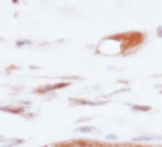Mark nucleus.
Returning a JSON list of instances; mask_svg holds the SVG:
<instances>
[{
  "label": "nucleus",
  "instance_id": "obj_1",
  "mask_svg": "<svg viewBox=\"0 0 162 147\" xmlns=\"http://www.w3.org/2000/svg\"><path fill=\"white\" fill-rule=\"evenodd\" d=\"M134 142H141V141H159L162 140V136H156V135H144V136H138L137 138H134L132 140Z\"/></svg>",
  "mask_w": 162,
  "mask_h": 147
},
{
  "label": "nucleus",
  "instance_id": "obj_2",
  "mask_svg": "<svg viewBox=\"0 0 162 147\" xmlns=\"http://www.w3.org/2000/svg\"><path fill=\"white\" fill-rule=\"evenodd\" d=\"M68 85H69V83H57V84H54V85H48V86H46L42 89H39V90H37L36 92L39 93V94H44L46 92L55 90V89H62L64 87H67Z\"/></svg>",
  "mask_w": 162,
  "mask_h": 147
},
{
  "label": "nucleus",
  "instance_id": "obj_3",
  "mask_svg": "<svg viewBox=\"0 0 162 147\" xmlns=\"http://www.w3.org/2000/svg\"><path fill=\"white\" fill-rule=\"evenodd\" d=\"M75 132H81V133H93V132H96V133H98V134H101V131H99L96 127H93V126H83V127L75 129Z\"/></svg>",
  "mask_w": 162,
  "mask_h": 147
},
{
  "label": "nucleus",
  "instance_id": "obj_4",
  "mask_svg": "<svg viewBox=\"0 0 162 147\" xmlns=\"http://www.w3.org/2000/svg\"><path fill=\"white\" fill-rule=\"evenodd\" d=\"M0 110L7 113H12V114H20L24 112L23 108L19 107H12V106H6V107H0Z\"/></svg>",
  "mask_w": 162,
  "mask_h": 147
},
{
  "label": "nucleus",
  "instance_id": "obj_5",
  "mask_svg": "<svg viewBox=\"0 0 162 147\" xmlns=\"http://www.w3.org/2000/svg\"><path fill=\"white\" fill-rule=\"evenodd\" d=\"M134 111H139V112H147L152 109L151 106H146V105H134L132 108Z\"/></svg>",
  "mask_w": 162,
  "mask_h": 147
},
{
  "label": "nucleus",
  "instance_id": "obj_6",
  "mask_svg": "<svg viewBox=\"0 0 162 147\" xmlns=\"http://www.w3.org/2000/svg\"><path fill=\"white\" fill-rule=\"evenodd\" d=\"M76 102L80 103L81 105H92V106H96V105L99 104H103L104 102H91V101H87V100H76Z\"/></svg>",
  "mask_w": 162,
  "mask_h": 147
},
{
  "label": "nucleus",
  "instance_id": "obj_7",
  "mask_svg": "<svg viewBox=\"0 0 162 147\" xmlns=\"http://www.w3.org/2000/svg\"><path fill=\"white\" fill-rule=\"evenodd\" d=\"M106 139H107V140H116L117 136H116V135L111 134V135H108V136H106Z\"/></svg>",
  "mask_w": 162,
  "mask_h": 147
},
{
  "label": "nucleus",
  "instance_id": "obj_8",
  "mask_svg": "<svg viewBox=\"0 0 162 147\" xmlns=\"http://www.w3.org/2000/svg\"><path fill=\"white\" fill-rule=\"evenodd\" d=\"M158 34L159 38H162V26H158Z\"/></svg>",
  "mask_w": 162,
  "mask_h": 147
},
{
  "label": "nucleus",
  "instance_id": "obj_9",
  "mask_svg": "<svg viewBox=\"0 0 162 147\" xmlns=\"http://www.w3.org/2000/svg\"><path fill=\"white\" fill-rule=\"evenodd\" d=\"M161 93H162V91H161Z\"/></svg>",
  "mask_w": 162,
  "mask_h": 147
}]
</instances>
